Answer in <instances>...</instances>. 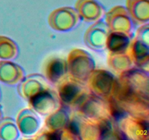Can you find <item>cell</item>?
Instances as JSON below:
<instances>
[{"instance_id":"cell-1","label":"cell","mask_w":149,"mask_h":140,"mask_svg":"<svg viewBox=\"0 0 149 140\" xmlns=\"http://www.w3.org/2000/svg\"><path fill=\"white\" fill-rule=\"evenodd\" d=\"M77 93V88L72 85H68L63 88L61 93V96L63 100L69 102L75 96Z\"/></svg>"},{"instance_id":"cell-2","label":"cell","mask_w":149,"mask_h":140,"mask_svg":"<svg viewBox=\"0 0 149 140\" xmlns=\"http://www.w3.org/2000/svg\"><path fill=\"white\" fill-rule=\"evenodd\" d=\"M63 65L60 61H55L51 64L49 68V76L52 80H57L62 74Z\"/></svg>"},{"instance_id":"cell-4","label":"cell","mask_w":149,"mask_h":140,"mask_svg":"<svg viewBox=\"0 0 149 140\" xmlns=\"http://www.w3.org/2000/svg\"><path fill=\"white\" fill-rule=\"evenodd\" d=\"M49 138L53 139H58L61 138V136H60V134H58V133H54V134H52L51 135H49Z\"/></svg>"},{"instance_id":"cell-3","label":"cell","mask_w":149,"mask_h":140,"mask_svg":"<svg viewBox=\"0 0 149 140\" xmlns=\"http://www.w3.org/2000/svg\"><path fill=\"white\" fill-rule=\"evenodd\" d=\"M70 130H71V132L74 134H77L79 133L78 126H77L74 123H72L70 125Z\"/></svg>"}]
</instances>
